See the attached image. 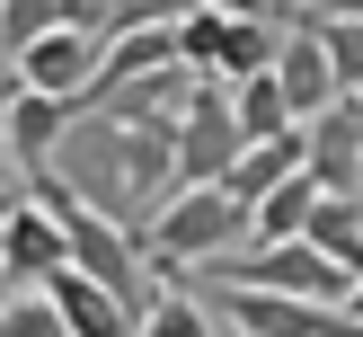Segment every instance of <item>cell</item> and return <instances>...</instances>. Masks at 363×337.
<instances>
[{"label": "cell", "instance_id": "5bb4252c", "mask_svg": "<svg viewBox=\"0 0 363 337\" xmlns=\"http://www.w3.org/2000/svg\"><path fill=\"white\" fill-rule=\"evenodd\" d=\"M230 106H240V133H248V142H257V133H284V124H301L293 98H284V80H275V62H266V71H240V80H230Z\"/></svg>", "mask_w": 363, "mask_h": 337}, {"label": "cell", "instance_id": "6da1fadb", "mask_svg": "<svg viewBox=\"0 0 363 337\" xmlns=\"http://www.w3.org/2000/svg\"><path fill=\"white\" fill-rule=\"evenodd\" d=\"M230 248H248V204L222 187V177L160 195V213L142 222V258H151V284H160V275H195V266L230 258Z\"/></svg>", "mask_w": 363, "mask_h": 337}, {"label": "cell", "instance_id": "7402d4cb", "mask_svg": "<svg viewBox=\"0 0 363 337\" xmlns=\"http://www.w3.org/2000/svg\"><path fill=\"white\" fill-rule=\"evenodd\" d=\"M346 311H354V328H363V275H354V284H346Z\"/></svg>", "mask_w": 363, "mask_h": 337}, {"label": "cell", "instance_id": "9c48e42d", "mask_svg": "<svg viewBox=\"0 0 363 337\" xmlns=\"http://www.w3.org/2000/svg\"><path fill=\"white\" fill-rule=\"evenodd\" d=\"M45 293H53V311H62V337H124V328H142L133 302H124L116 284H98L89 266H71V258L45 275Z\"/></svg>", "mask_w": 363, "mask_h": 337}, {"label": "cell", "instance_id": "9a60e30c", "mask_svg": "<svg viewBox=\"0 0 363 337\" xmlns=\"http://www.w3.org/2000/svg\"><path fill=\"white\" fill-rule=\"evenodd\" d=\"M142 328H151V337H204V328H222V319H213L204 302H186L169 275H160V284H151V302H142Z\"/></svg>", "mask_w": 363, "mask_h": 337}, {"label": "cell", "instance_id": "8fae6325", "mask_svg": "<svg viewBox=\"0 0 363 337\" xmlns=\"http://www.w3.org/2000/svg\"><path fill=\"white\" fill-rule=\"evenodd\" d=\"M151 62H186V53H177V18H160V27H116V35H106V53H98L89 98H106L116 80H133V71H151Z\"/></svg>", "mask_w": 363, "mask_h": 337}, {"label": "cell", "instance_id": "4fadbf2b", "mask_svg": "<svg viewBox=\"0 0 363 337\" xmlns=\"http://www.w3.org/2000/svg\"><path fill=\"white\" fill-rule=\"evenodd\" d=\"M311 204H319V177L311 169H293V177H275V187L248 204V240H293L301 222H311Z\"/></svg>", "mask_w": 363, "mask_h": 337}, {"label": "cell", "instance_id": "8992f818", "mask_svg": "<svg viewBox=\"0 0 363 337\" xmlns=\"http://www.w3.org/2000/svg\"><path fill=\"white\" fill-rule=\"evenodd\" d=\"M62 258H71L62 213H53L45 195L27 187V204H9V213H0V266H9V284H45Z\"/></svg>", "mask_w": 363, "mask_h": 337}, {"label": "cell", "instance_id": "7a4b0ae2", "mask_svg": "<svg viewBox=\"0 0 363 337\" xmlns=\"http://www.w3.org/2000/svg\"><path fill=\"white\" fill-rule=\"evenodd\" d=\"M213 293V319L222 328H248V337H328V328H354L346 302H311V293H275V284H230V275H204Z\"/></svg>", "mask_w": 363, "mask_h": 337}, {"label": "cell", "instance_id": "603a6c76", "mask_svg": "<svg viewBox=\"0 0 363 337\" xmlns=\"http://www.w3.org/2000/svg\"><path fill=\"white\" fill-rule=\"evenodd\" d=\"M346 98H354V106H363V89H346Z\"/></svg>", "mask_w": 363, "mask_h": 337}, {"label": "cell", "instance_id": "7c38bea8", "mask_svg": "<svg viewBox=\"0 0 363 337\" xmlns=\"http://www.w3.org/2000/svg\"><path fill=\"white\" fill-rule=\"evenodd\" d=\"M301 169V124H284V133H257V142H240V160L222 169V187L240 195V204H257L275 177H293Z\"/></svg>", "mask_w": 363, "mask_h": 337}, {"label": "cell", "instance_id": "e0dca14e", "mask_svg": "<svg viewBox=\"0 0 363 337\" xmlns=\"http://www.w3.org/2000/svg\"><path fill=\"white\" fill-rule=\"evenodd\" d=\"M311 18H319V35H328L337 89H363V18H328V9H311Z\"/></svg>", "mask_w": 363, "mask_h": 337}, {"label": "cell", "instance_id": "ffe728a7", "mask_svg": "<svg viewBox=\"0 0 363 337\" xmlns=\"http://www.w3.org/2000/svg\"><path fill=\"white\" fill-rule=\"evenodd\" d=\"M62 18H71V27H98V35H106V18H116V0H62Z\"/></svg>", "mask_w": 363, "mask_h": 337}, {"label": "cell", "instance_id": "44dd1931", "mask_svg": "<svg viewBox=\"0 0 363 337\" xmlns=\"http://www.w3.org/2000/svg\"><path fill=\"white\" fill-rule=\"evenodd\" d=\"M311 9H328V18H363V0H311Z\"/></svg>", "mask_w": 363, "mask_h": 337}, {"label": "cell", "instance_id": "30bf717a", "mask_svg": "<svg viewBox=\"0 0 363 337\" xmlns=\"http://www.w3.org/2000/svg\"><path fill=\"white\" fill-rule=\"evenodd\" d=\"M89 98H53V89H27L18 80V98H9V151H18V169H53V151H62V133H71V116H80Z\"/></svg>", "mask_w": 363, "mask_h": 337}, {"label": "cell", "instance_id": "5b68a950", "mask_svg": "<svg viewBox=\"0 0 363 337\" xmlns=\"http://www.w3.org/2000/svg\"><path fill=\"white\" fill-rule=\"evenodd\" d=\"M98 53H106V35L98 27H45V35H27V45L9 53L18 62V80L27 89H53V98H89V80H98Z\"/></svg>", "mask_w": 363, "mask_h": 337}, {"label": "cell", "instance_id": "ba28073f", "mask_svg": "<svg viewBox=\"0 0 363 337\" xmlns=\"http://www.w3.org/2000/svg\"><path fill=\"white\" fill-rule=\"evenodd\" d=\"M301 169L319 187H363V106L328 98L319 116H301Z\"/></svg>", "mask_w": 363, "mask_h": 337}, {"label": "cell", "instance_id": "2e32d148", "mask_svg": "<svg viewBox=\"0 0 363 337\" xmlns=\"http://www.w3.org/2000/svg\"><path fill=\"white\" fill-rule=\"evenodd\" d=\"M0 337H62V311H53L45 284H18V293L0 302Z\"/></svg>", "mask_w": 363, "mask_h": 337}, {"label": "cell", "instance_id": "ac0fdd59", "mask_svg": "<svg viewBox=\"0 0 363 337\" xmlns=\"http://www.w3.org/2000/svg\"><path fill=\"white\" fill-rule=\"evenodd\" d=\"M45 27H62V0H0V53H18Z\"/></svg>", "mask_w": 363, "mask_h": 337}, {"label": "cell", "instance_id": "52a82bcc", "mask_svg": "<svg viewBox=\"0 0 363 337\" xmlns=\"http://www.w3.org/2000/svg\"><path fill=\"white\" fill-rule=\"evenodd\" d=\"M275 80H284V98H293V116H319L328 98H346V89H337V62H328V35H319V18H311V9L284 18Z\"/></svg>", "mask_w": 363, "mask_h": 337}, {"label": "cell", "instance_id": "3957f363", "mask_svg": "<svg viewBox=\"0 0 363 337\" xmlns=\"http://www.w3.org/2000/svg\"><path fill=\"white\" fill-rule=\"evenodd\" d=\"M195 275L275 284V293H311V302H346V284H354L346 266L311 240V231H293V240H248V258H213V266H195Z\"/></svg>", "mask_w": 363, "mask_h": 337}, {"label": "cell", "instance_id": "277c9868", "mask_svg": "<svg viewBox=\"0 0 363 337\" xmlns=\"http://www.w3.org/2000/svg\"><path fill=\"white\" fill-rule=\"evenodd\" d=\"M275 45H284V18H230V9H204V0L177 18V53H186L195 71H213V80L266 71V62H275Z\"/></svg>", "mask_w": 363, "mask_h": 337}, {"label": "cell", "instance_id": "d6986e66", "mask_svg": "<svg viewBox=\"0 0 363 337\" xmlns=\"http://www.w3.org/2000/svg\"><path fill=\"white\" fill-rule=\"evenodd\" d=\"M9 98H18V62L0 53V213L18 204V195H9V169H18V151H9Z\"/></svg>", "mask_w": 363, "mask_h": 337}]
</instances>
